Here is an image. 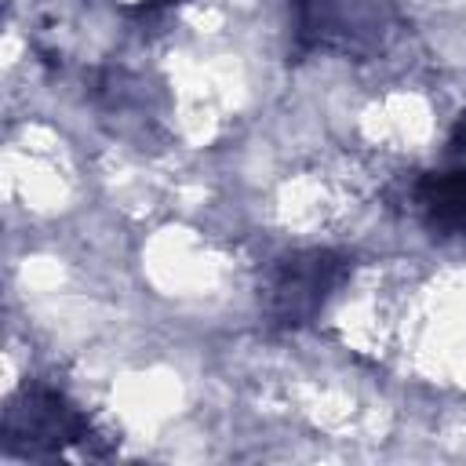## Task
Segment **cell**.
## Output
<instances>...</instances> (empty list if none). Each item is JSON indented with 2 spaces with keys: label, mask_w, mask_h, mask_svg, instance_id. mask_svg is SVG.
Here are the masks:
<instances>
[{
  "label": "cell",
  "mask_w": 466,
  "mask_h": 466,
  "mask_svg": "<svg viewBox=\"0 0 466 466\" xmlns=\"http://www.w3.org/2000/svg\"><path fill=\"white\" fill-rule=\"evenodd\" d=\"M346 273V258L335 251H302L280 262L269 280V317L277 324H306Z\"/></svg>",
  "instance_id": "6da1fadb"
},
{
  "label": "cell",
  "mask_w": 466,
  "mask_h": 466,
  "mask_svg": "<svg viewBox=\"0 0 466 466\" xmlns=\"http://www.w3.org/2000/svg\"><path fill=\"white\" fill-rule=\"evenodd\" d=\"M379 0H299V36L313 47L368 51L382 40Z\"/></svg>",
  "instance_id": "7a4b0ae2"
},
{
  "label": "cell",
  "mask_w": 466,
  "mask_h": 466,
  "mask_svg": "<svg viewBox=\"0 0 466 466\" xmlns=\"http://www.w3.org/2000/svg\"><path fill=\"white\" fill-rule=\"evenodd\" d=\"M419 208L433 229L466 237V167L430 175L419 186Z\"/></svg>",
  "instance_id": "3957f363"
}]
</instances>
